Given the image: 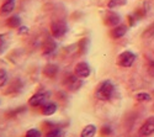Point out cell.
<instances>
[{"label": "cell", "mask_w": 154, "mask_h": 137, "mask_svg": "<svg viewBox=\"0 0 154 137\" xmlns=\"http://www.w3.org/2000/svg\"><path fill=\"white\" fill-rule=\"evenodd\" d=\"M51 33L54 39H60L64 35L67 33L68 31V25L64 20H54L51 22V26H49Z\"/></svg>", "instance_id": "obj_2"}, {"label": "cell", "mask_w": 154, "mask_h": 137, "mask_svg": "<svg viewBox=\"0 0 154 137\" xmlns=\"http://www.w3.org/2000/svg\"><path fill=\"white\" fill-rule=\"evenodd\" d=\"M126 3H127V0H110L107 3V6H109V9H115V8L125 5Z\"/></svg>", "instance_id": "obj_17"}, {"label": "cell", "mask_w": 154, "mask_h": 137, "mask_svg": "<svg viewBox=\"0 0 154 137\" xmlns=\"http://www.w3.org/2000/svg\"><path fill=\"white\" fill-rule=\"evenodd\" d=\"M126 32H127V26H125V25H117V26H115L110 31V35L112 39H120V37L126 35Z\"/></svg>", "instance_id": "obj_13"}, {"label": "cell", "mask_w": 154, "mask_h": 137, "mask_svg": "<svg viewBox=\"0 0 154 137\" xmlns=\"http://www.w3.org/2000/svg\"><path fill=\"white\" fill-rule=\"evenodd\" d=\"M22 89V83L20 79H14L12 82L9 83V86H8V92H5L6 95H11V94H17L20 90Z\"/></svg>", "instance_id": "obj_12"}, {"label": "cell", "mask_w": 154, "mask_h": 137, "mask_svg": "<svg viewBox=\"0 0 154 137\" xmlns=\"http://www.w3.org/2000/svg\"><path fill=\"white\" fill-rule=\"evenodd\" d=\"M139 133L142 136H150L152 133H154V117H150L148 119L142 127L139 129Z\"/></svg>", "instance_id": "obj_9"}, {"label": "cell", "mask_w": 154, "mask_h": 137, "mask_svg": "<svg viewBox=\"0 0 154 137\" xmlns=\"http://www.w3.org/2000/svg\"><path fill=\"white\" fill-rule=\"evenodd\" d=\"M26 137H41V131L37 129H31L26 132Z\"/></svg>", "instance_id": "obj_21"}, {"label": "cell", "mask_w": 154, "mask_h": 137, "mask_svg": "<svg viewBox=\"0 0 154 137\" xmlns=\"http://www.w3.org/2000/svg\"><path fill=\"white\" fill-rule=\"evenodd\" d=\"M5 48H6V41L4 39V36L0 35V54L5 51Z\"/></svg>", "instance_id": "obj_22"}, {"label": "cell", "mask_w": 154, "mask_h": 137, "mask_svg": "<svg viewBox=\"0 0 154 137\" xmlns=\"http://www.w3.org/2000/svg\"><path fill=\"white\" fill-rule=\"evenodd\" d=\"M134 61H136V54L131 51H126L117 57V64L127 68V67H131L134 63Z\"/></svg>", "instance_id": "obj_5"}, {"label": "cell", "mask_w": 154, "mask_h": 137, "mask_svg": "<svg viewBox=\"0 0 154 137\" xmlns=\"http://www.w3.org/2000/svg\"><path fill=\"white\" fill-rule=\"evenodd\" d=\"M5 25L9 29H19L21 26V19L17 15H12L6 20Z\"/></svg>", "instance_id": "obj_15"}, {"label": "cell", "mask_w": 154, "mask_h": 137, "mask_svg": "<svg viewBox=\"0 0 154 137\" xmlns=\"http://www.w3.org/2000/svg\"><path fill=\"white\" fill-rule=\"evenodd\" d=\"M113 93H115V86L113 84L110 82V80H104L99 84V86L96 88V92H95V95L97 99L102 101H107L113 96Z\"/></svg>", "instance_id": "obj_1"}, {"label": "cell", "mask_w": 154, "mask_h": 137, "mask_svg": "<svg viewBox=\"0 0 154 137\" xmlns=\"http://www.w3.org/2000/svg\"><path fill=\"white\" fill-rule=\"evenodd\" d=\"M49 98V92L46 90H41L35 93L29 100V105L31 107H41L42 105H45Z\"/></svg>", "instance_id": "obj_3"}, {"label": "cell", "mask_w": 154, "mask_h": 137, "mask_svg": "<svg viewBox=\"0 0 154 137\" xmlns=\"http://www.w3.org/2000/svg\"><path fill=\"white\" fill-rule=\"evenodd\" d=\"M57 111V105L54 103H46L45 105L41 106V114L45 116H51L56 114Z\"/></svg>", "instance_id": "obj_14"}, {"label": "cell", "mask_w": 154, "mask_h": 137, "mask_svg": "<svg viewBox=\"0 0 154 137\" xmlns=\"http://www.w3.org/2000/svg\"><path fill=\"white\" fill-rule=\"evenodd\" d=\"M46 137H63V130L62 129H52L49 132H47Z\"/></svg>", "instance_id": "obj_19"}, {"label": "cell", "mask_w": 154, "mask_h": 137, "mask_svg": "<svg viewBox=\"0 0 154 137\" xmlns=\"http://www.w3.org/2000/svg\"><path fill=\"white\" fill-rule=\"evenodd\" d=\"M15 5H16V0H5L2 8H0V15L6 16V15L11 14L15 9Z\"/></svg>", "instance_id": "obj_10"}, {"label": "cell", "mask_w": 154, "mask_h": 137, "mask_svg": "<svg viewBox=\"0 0 154 137\" xmlns=\"http://www.w3.org/2000/svg\"><path fill=\"white\" fill-rule=\"evenodd\" d=\"M136 99L138 101H149L150 100V95L147 94V93H140V94H137Z\"/></svg>", "instance_id": "obj_20"}, {"label": "cell", "mask_w": 154, "mask_h": 137, "mask_svg": "<svg viewBox=\"0 0 154 137\" xmlns=\"http://www.w3.org/2000/svg\"><path fill=\"white\" fill-rule=\"evenodd\" d=\"M58 66H56V64H53V63H48V64H46L45 67H43V70H42V73H43V76L45 77H47V78H49V79H54L56 78V76L58 74Z\"/></svg>", "instance_id": "obj_11"}, {"label": "cell", "mask_w": 154, "mask_h": 137, "mask_svg": "<svg viewBox=\"0 0 154 137\" xmlns=\"http://www.w3.org/2000/svg\"><path fill=\"white\" fill-rule=\"evenodd\" d=\"M42 53L43 54H51L53 53L56 49H57V42L54 41V39H52V37H48V39H46L42 43Z\"/></svg>", "instance_id": "obj_7"}, {"label": "cell", "mask_w": 154, "mask_h": 137, "mask_svg": "<svg viewBox=\"0 0 154 137\" xmlns=\"http://www.w3.org/2000/svg\"><path fill=\"white\" fill-rule=\"evenodd\" d=\"M101 135L102 136H109V135H111V129L110 127H102L101 129Z\"/></svg>", "instance_id": "obj_23"}, {"label": "cell", "mask_w": 154, "mask_h": 137, "mask_svg": "<svg viewBox=\"0 0 154 137\" xmlns=\"http://www.w3.org/2000/svg\"><path fill=\"white\" fill-rule=\"evenodd\" d=\"M120 15H117L116 12L113 11H107L106 15H105V25L106 26H110V27H115L117 26V25L120 23Z\"/></svg>", "instance_id": "obj_8"}, {"label": "cell", "mask_w": 154, "mask_h": 137, "mask_svg": "<svg viewBox=\"0 0 154 137\" xmlns=\"http://www.w3.org/2000/svg\"><path fill=\"white\" fill-rule=\"evenodd\" d=\"M96 133V127L94 125H88L83 129L80 137H94Z\"/></svg>", "instance_id": "obj_16"}, {"label": "cell", "mask_w": 154, "mask_h": 137, "mask_svg": "<svg viewBox=\"0 0 154 137\" xmlns=\"http://www.w3.org/2000/svg\"><path fill=\"white\" fill-rule=\"evenodd\" d=\"M9 76H8V72L5 69H0V89L8 83Z\"/></svg>", "instance_id": "obj_18"}, {"label": "cell", "mask_w": 154, "mask_h": 137, "mask_svg": "<svg viewBox=\"0 0 154 137\" xmlns=\"http://www.w3.org/2000/svg\"><path fill=\"white\" fill-rule=\"evenodd\" d=\"M90 66H89L86 62H79L78 64H76L74 67V74L75 76H78L79 78H88L89 76H90Z\"/></svg>", "instance_id": "obj_6"}, {"label": "cell", "mask_w": 154, "mask_h": 137, "mask_svg": "<svg viewBox=\"0 0 154 137\" xmlns=\"http://www.w3.org/2000/svg\"><path fill=\"white\" fill-rule=\"evenodd\" d=\"M66 89L69 90V92H76L80 89V86L83 85V82H82V78H79L78 76L75 74H72V76H68L63 82Z\"/></svg>", "instance_id": "obj_4"}]
</instances>
